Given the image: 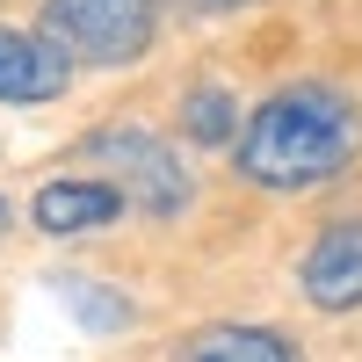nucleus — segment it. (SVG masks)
Listing matches in <instances>:
<instances>
[{"label":"nucleus","mask_w":362,"mask_h":362,"mask_svg":"<svg viewBox=\"0 0 362 362\" xmlns=\"http://www.w3.org/2000/svg\"><path fill=\"white\" fill-rule=\"evenodd\" d=\"M362 145V109L341 87L297 80L276 87L239 131V174L261 181V189H319L334 181Z\"/></svg>","instance_id":"nucleus-1"},{"label":"nucleus","mask_w":362,"mask_h":362,"mask_svg":"<svg viewBox=\"0 0 362 362\" xmlns=\"http://www.w3.org/2000/svg\"><path fill=\"white\" fill-rule=\"evenodd\" d=\"M44 37L87 66H131L153 51V0H44Z\"/></svg>","instance_id":"nucleus-2"},{"label":"nucleus","mask_w":362,"mask_h":362,"mask_svg":"<svg viewBox=\"0 0 362 362\" xmlns=\"http://www.w3.org/2000/svg\"><path fill=\"white\" fill-rule=\"evenodd\" d=\"M87 153L116 167V196H131L145 218H174L189 203V174H181L174 145L153 138V131H95Z\"/></svg>","instance_id":"nucleus-3"},{"label":"nucleus","mask_w":362,"mask_h":362,"mask_svg":"<svg viewBox=\"0 0 362 362\" xmlns=\"http://www.w3.org/2000/svg\"><path fill=\"white\" fill-rule=\"evenodd\" d=\"M297 283H305V297L319 312H355L362 305V218H334L319 239L305 268H297Z\"/></svg>","instance_id":"nucleus-4"},{"label":"nucleus","mask_w":362,"mask_h":362,"mask_svg":"<svg viewBox=\"0 0 362 362\" xmlns=\"http://www.w3.org/2000/svg\"><path fill=\"white\" fill-rule=\"evenodd\" d=\"M66 51L29 29H0V102H51L66 87Z\"/></svg>","instance_id":"nucleus-5"},{"label":"nucleus","mask_w":362,"mask_h":362,"mask_svg":"<svg viewBox=\"0 0 362 362\" xmlns=\"http://www.w3.org/2000/svg\"><path fill=\"white\" fill-rule=\"evenodd\" d=\"M116 210H124L116 181H51V189H37L29 218H37L44 232H95V225L116 218Z\"/></svg>","instance_id":"nucleus-6"},{"label":"nucleus","mask_w":362,"mask_h":362,"mask_svg":"<svg viewBox=\"0 0 362 362\" xmlns=\"http://www.w3.org/2000/svg\"><path fill=\"white\" fill-rule=\"evenodd\" d=\"M181 362H297L283 334L268 326H203V334L181 348Z\"/></svg>","instance_id":"nucleus-7"},{"label":"nucleus","mask_w":362,"mask_h":362,"mask_svg":"<svg viewBox=\"0 0 362 362\" xmlns=\"http://www.w3.org/2000/svg\"><path fill=\"white\" fill-rule=\"evenodd\" d=\"M181 124H189L196 145H225L232 138V95H225V87H196L189 109H181Z\"/></svg>","instance_id":"nucleus-8"},{"label":"nucleus","mask_w":362,"mask_h":362,"mask_svg":"<svg viewBox=\"0 0 362 362\" xmlns=\"http://www.w3.org/2000/svg\"><path fill=\"white\" fill-rule=\"evenodd\" d=\"M58 290H66L73 305L95 319V326H124V319H131V305H124V297H95V290H87V276H58Z\"/></svg>","instance_id":"nucleus-9"},{"label":"nucleus","mask_w":362,"mask_h":362,"mask_svg":"<svg viewBox=\"0 0 362 362\" xmlns=\"http://www.w3.org/2000/svg\"><path fill=\"white\" fill-rule=\"evenodd\" d=\"M189 8H203V15H218V8H247V0H189Z\"/></svg>","instance_id":"nucleus-10"},{"label":"nucleus","mask_w":362,"mask_h":362,"mask_svg":"<svg viewBox=\"0 0 362 362\" xmlns=\"http://www.w3.org/2000/svg\"><path fill=\"white\" fill-rule=\"evenodd\" d=\"M8 225H15V210H8V196H0V232H8Z\"/></svg>","instance_id":"nucleus-11"}]
</instances>
